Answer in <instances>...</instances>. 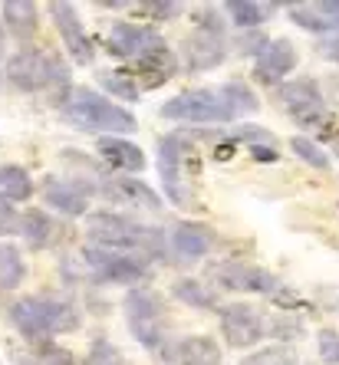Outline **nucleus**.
<instances>
[{"instance_id":"obj_21","label":"nucleus","mask_w":339,"mask_h":365,"mask_svg":"<svg viewBox=\"0 0 339 365\" xmlns=\"http://www.w3.org/2000/svg\"><path fill=\"white\" fill-rule=\"evenodd\" d=\"M175 73H178V60H175V53L168 46H158V50L145 53L142 60H136V76L142 79L145 89H155V86L168 83Z\"/></svg>"},{"instance_id":"obj_22","label":"nucleus","mask_w":339,"mask_h":365,"mask_svg":"<svg viewBox=\"0 0 339 365\" xmlns=\"http://www.w3.org/2000/svg\"><path fill=\"white\" fill-rule=\"evenodd\" d=\"M0 17L17 40H30V36H36V26H40V7L30 0H10V4H4Z\"/></svg>"},{"instance_id":"obj_42","label":"nucleus","mask_w":339,"mask_h":365,"mask_svg":"<svg viewBox=\"0 0 339 365\" xmlns=\"http://www.w3.org/2000/svg\"><path fill=\"white\" fill-rule=\"evenodd\" d=\"M0 56H4V20H0Z\"/></svg>"},{"instance_id":"obj_18","label":"nucleus","mask_w":339,"mask_h":365,"mask_svg":"<svg viewBox=\"0 0 339 365\" xmlns=\"http://www.w3.org/2000/svg\"><path fill=\"white\" fill-rule=\"evenodd\" d=\"M102 195L119 204H142L148 211H161V197L138 178H109L102 185Z\"/></svg>"},{"instance_id":"obj_2","label":"nucleus","mask_w":339,"mask_h":365,"mask_svg":"<svg viewBox=\"0 0 339 365\" xmlns=\"http://www.w3.org/2000/svg\"><path fill=\"white\" fill-rule=\"evenodd\" d=\"M66 122H73L83 132H106V135H126V132H136L138 122L136 115L122 106H116L112 99L99 96L96 89H69L66 99L60 102Z\"/></svg>"},{"instance_id":"obj_28","label":"nucleus","mask_w":339,"mask_h":365,"mask_svg":"<svg viewBox=\"0 0 339 365\" xmlns=\"http://www.w3.org/2000/svg\"><path fill=\"white\" fill-rule=\"evenodd\" d=\"M221 96L228 99V106H231L234 115H254V112L260 109V99L254 96V89L244 86L241 79H231V83L221 86Z\"/></svg>"},{"instance_id":"obj_1","label":"nucleus","mask_w":339,"mask_h":365,"mask_svg":"<svg viewBox=\"0 0 339 365\" xmlns=\"http://www.w3.org/2000/svg\"><path fill=\"white\" fill-rule=\"evenodd\" d=\"M7 319L20 329V336L40 346V342H53V336L60 332L79 329V309L66 299L56 297H24L17 303L7 306Z\"/></svg>"},{"instance_id":"obj_11","label":"nucleus","mask_w":339,"mask_h":365,"mask_svg":"<svg viewBox=\"0 0 339 365\" xmlns=\"http://www.w3.org/2000/svg\"><path fill=\"white\" fill-rule=\"evenodd\" d=\"M277 99L303 128H323V122H326V99L313 79L283 83L277 89Z\"/></svg>"},{"instance_id":"obj_17","label":"nucleus","mask_w":339,"mask_h":365,"mask_svg":"<svg viewBox=\"0 0 339 365\" xmlns=\"http://www.w3.org/2000/svg\"><path fill=\"white\" fill-rule=\"evenodd\" d=\"M96 191L93 181H76V178H46L43 185V201L56 207L66 217H79L89 207V195Z\"/></svg>"},{"instance_id":"obj_43","label":"nucleus","mask_w":339,"mask_h":365,"mask_svg":"<svg viewBox=\"0 0 339 365\" xmlns=\"http://www.w3.org/2000/svg\"><path fill=\"white\" fill-rule=\"evenodd\" d=\"M333 152H336V158H339V138H336V145H333Z\"/></svg>"},{"instance_id":"obj_15","label":"nucleus","mask_w":339,"mask_h":365,"mask_svg":"<svg viewBox=\"0 0 339 365\" xmlns=\"http://www.w3.org/2000/svg\"><path fill=\"white\" fill-rule=\"evenodd\" d=\"M297 63H300L297 46L287 36H277V40H267V46L254 56V76L263 86H277L287 73L297 69Z\"/></svg>"},{"instance_id":"obj_14","label":"nucleus","mask_w":339,"mask_h":365,"mask_svg":"<svg viewBox=\"0 0 339 365\" xmlns=\"http://www.w3.org/2000/svg\"><path fill=\"white\" fill-rule=\"evenodd\" d=\"M50 14H53L56 30H60L63 46L69 50V56H73L79 66L93 63L96 50H93V40L86 36V26H83V20H79L76 4H50Z\"/></svg>"},{"instance_id":"obj_4","label":"nucleus","mask_w":339,"mask_h":365,"mask_svg":"<svg viewBox=\"0 0 339 365\" xmlns=\"http://www.w3.org/2000/svg\"><path fill=\"white\" fill-rule=\"evenodd\" d=\"M7 79L24 93H43V89H63V99L69 93V69L66 63L50 50L24 46L7 60ZM60 96V93H56Z\"/></svg>"},{"instance_id":"obj_25","label":"nucleus","mask_w":339,"mask_h":365,"mask_svg":"<svg viewBox=\"0 0 339 365\" xmlns=\"http://www.w3.org/2000/svg\"><path fill=\"white\" fill-rule=\"evenodd\" d=\"M0 197L17 201V204L34 197V178L26 175V168H20V165H7V168H0Z\"/></svg>"},{"instance_id":"obj_9","label":"nucleus","mask_w":339,"mask_h":365,"mask_svg":"<svg viewBox=\"0 0 339 365\" xmlns=\"http://www.w3.org/2000/svg\"><path fill=\"white\" fill-rule=\"evenodd\" d=\"M86 264L93 267L99 283H142L148 280V257L145 254H119V250H102L86 247Z\"/></svg>"},{"instance_id":"obj_7","label":"nucleus","mask_w":339,"mask_h":365,"mask_svg":"<svg viewBox=\"0 0 339 365\" xmlns=\"http://www.w3.org/2000/svg\"><path fill=\"white\" fill-rule=\"evenodd\" d=\"M161 115L171 122H191V125H224L234 119L228 99L221 89H191L161 106Z\"/></svg>"},{"instance_id":"obj_12","label":"nucleus","mask_w":339,"mask_h":365,"mask_svg":"<svg viewBox=\"0 0 339 365\" xmlns=\"http://www.w3.org/2000/svg\"><path fill=\"white\" fill-rule=\"evenodd\" d=\"M158 46H165V40L158 36L155 26L128 24V20L116 24L109 30V36H106V50H109V56H116V60H142L145 53L158 50Z\"/></svg>"},{"instance_id":"obj_32","label":"nucleus","mask_w":339,"mask_h":365,"mask_svg":"<svg viewBox=\"0 0 339 365\" xmlns=\"http://www.w3.org/2000/svg\"><path fill=\"white\" fill-rule=\"evenodd\" d=\"M83 365H122V352L112 346L106 336H96L89 352H86V359H83Z\"/></svg>"},{"instance_id":"obj_33","label":"nucleus","mask_w":339,"mask_h":365,"mask_svg":"<svg viewBox=\"0 0 339 365\" xmlns=\"http://www.w3.org/2000/svg\"><path fill=\"white\" fill-rule=\"evenodd\" d=\"M241 365H297V352H290L287 346H267L260 352H251Z\"/></svg>"},{"instance_id":"obj_20","label":"nucleus","mask_w":339,"mask_h":365,"mask_svg":"<svg viewBox=\"0 0 339 365\" xmlns=\"http://www.w3.org/2000/svg\"><path fill=\"white\" fill-rule=\"evenodd\" d=\"M20 237L26 240L30 250H46L53 240L60 237V224L40 207H30V211L20 214Z\"/></svg>"},{"instance_id":"obj_39","label":"nucleus","mask_w":339,"mask_h":365,"mask_svg":"<svg viewBox=\"0 0 339 365\" xmlns=\"http://www.w3.org/2000/svg\"><path fill=\"white\" fill-rule=\"evenodd\" d=\"M10 365H43L34 352H20V349H10Z\"/></svg>"},{"instance_id":"obj_34","label":"nucleus","mask_w":339,"mask_h":365,"mask_svg":"<svg viewBox=\"0 0 339 365\" xmlns=\"http://www.w3.org/2000/svg\"><path fill=\"white\" fill-rule=\"evenodd\" d=\"M185 10V4L178 0H145L138 4V14H145L148 20H175Z\"/></svg>"},{"instance_id":"obj_27","label":"nucleus","mask_w":339,"mask_h":365,"mask_svg":"<svg viewBox=\"0 0 339 365\" xmlns=\"http://www.w3.org/2000/svg\"><path fill=\"white\" fill-rule=\"evenodd\" d=\"M171 293H175L181 303L195 306V309H214V306H218V293L201 280H178L171 287Z\"/></svg>"},{"instance_id":"obj_35","label":"nucleus","mask_w":339,"mask_h":365,"mask_svg":"<svg viewBox=\"0 0 339 365\" xmlns=\"http://www.w3.org/2000/svg\"><path fill=\"white\" fill-rule=\"evenodd\" d=\"M34 356L40 359L43 365H79L76 356H73L69 349L56 346V342H40V346H34Z\"/></svg>"},{"instance_id":"obj_29","label":"nucleus","mask_w":339,"mask_h":365,"mask_svg":"<svg viewBox=\"0 0 339 365\" xmlns=\"http://www.w3.org/2000/svg\"><path fill=\"white\" fill-rule=\"evenodd\" d=\"M26 277V264L20 250L14 244H0V289H14L20 287Z\"/></svg>"},{"instance_id":"obj_38","label":"nucleus","mask_w":339,"mask_h":365,"mask_svg":"<svg viewBox=\"0 0 339 365\" xmlns=\"http://www.w3.org/2000/svg\"><path fill=\"white\" fill-rule=\"evenodd\" d=\"M270 332L273 336H280V339H300L303 336V323L300 319H270Z\"/></svg>"},{"instance_id":"obj_6","label":"nucleus","mask_w":339,"mask_h":365,"mask_svg":"<svg viewBox=\"0 0 339 365\" xmlns=\"http://www.w3.org/2000/svg\"><path fill=\"white\" fill-rule=\"evenodd\" d=\"M228 24L218 7H201L195 14V34L185 40V60L191 69H214L228 56Z\"/></svg>"},{"instance_id":"obj_19","label":"nucleus","mask_w":339,"mask_h":365,"mask_svg":"<svg viewBox=\"0 0 339 365\" xmlns=\"http://www.w3.org/2000/svg\"><path fill=\"white\" fill-rule=\"evenodd\" d=\"M96 152L102 155V162L109 165V168H119V171H142L145 168L142 148L119 135H102L99 145H96Z\"/></svg>"},{"instance_id":"obj_30","label":"nucleus","mask_w":339,"mask_h":365,"mask_svg":"<svg viewBox=\"0 0 339 365\" xmlns=\"http://www.w3.org/2000/svg\"><path fill=\"white\" fill-rule=\"evenodd\" d=\"M290 17H293V24L310 30V34H330V30H336L333 20L323 14L320 4H293V7H290Z\"/></svg>"},{"instance_id":"obj_23","label":"nucleus","mask_w":339,"mask_h":365,"mask_svg":"<svg viewBox=\"0 0 339 365\" xmlns=\"http://www.w3.org/2000/svg\"><path fill=\"white\" fill-rule=\"evenodd\" d=\"M178 365H221V346L211 336H185L175 346Z\"/></svg>"},{"instance_id":"obj_13","label":"nucleus","mask_w":339,"mask_h":365,"mask_svg":"<svg viewBox=\"0 0 339 365\" xmlns=\"http://www.w3.org/2000/svg\"><path fill=\"white\" fill-rule=\"evenodd\" d=\"M221 332H224L231 349H247L263 339L267 323H263V316L257 313L254 306L231 303V306H221Z\"/></svg>"},{"instance_id":"obj_31","label":"nucleus","mask_w":339,"mask_h":365,"mask_svg":"<svg viewBox=\"0 0 339 365\" xmlns=\"http://www.w3.org/2000/svg\"><path fill=\"white\" fill-rule=\"evenodd\" d=\"M290 148H293V152H297V158H303L310 168H316V171H326V168H330V155L323 152L316 142H310V138L293 135V138H290Z\"/></svg>"},{"instance_id":"obj_24","label":"nucleus","mask_w":339,"mask_h":365,"mask_svg":"<svg viewBox=\"0 0 339 365\" xmlns=\"http://www.w3.org/2000/svg\"><path fill=\"white\" fill-rule=\"evenodd\" d=\"M277 10H280V4H257V0H228V4H224V14L238 26H244V30H257V26L267 24Z\"/></svg>"},{"instance_id":"obj_36","label":"nucleus","mask_w":339,"mask_h":365,"mask_svg":"<svg viewBox=\"0 0 339 365\" xmlns=\"http://www.w3.org/2000/svg\"><path fill=\"white\" fill-rule=\"evenodd\" d=\"M7 234H20V214L14 201L0 197V237H7Z\"/></svg>"},{"instance_id":"obj_8","label":"nucleus","mask_w":339,"mask_h":365,"mask_svg":"<svg viewBox=\"0 0 339 365\" xmlns=\"http://www.w3.org/2000/svg\"><path fill=\"white\" fill-rule=\"evenodd\" d=\"M191 152H195L191 135H185V132H171V135H165L158 142V171L161 181H165V195L178 207H191V195L185 187V165Z\"/></svg>"},{"instance_id":"obj_10","label":"nucleus","mask_w":339,"mask_h":365,"mask_svg":"<svg viewBox=\"0 0 339 365\" xmlns=\"http://www.w3.org/2000/svg\"><path fill=\"white\" fill-rule=\"evenodd\" d=\"M211 277L218 280V287L241 289V293H260V297H277V299L287 293L270 270L254 267V264H244V260H224V264H214Z\"/></svg>"},{"instance_id":"obj_41","label":"nucleus","mask_w":339,"mask_h":365,"mask_svg":"<svg viewBox=\"0 0 339 365\" xmlns=\"http://www.w3.org/2000/svg\"><path fill=\"white\" fill-rule=\"evenodd\" d=\"M320 53H326L330 60H339V40H326V43H320Z\"/></svg>"},{"instance_id":"obj_37","label":"nucleus","mask_w":339,"mask_h":365,"mask_svg":"<svg viewBox=\"0 0 339 365\" xmlns=\"http://www.w3.org/2000/svg\"><path fill=\"white\" fill-rule=\"evenodd\" d=\"M320 359L326 365H339V332L333 329L320 332Z\"/></svg>"},{"instance_id":"obj_5","label":"nucleus","mask_w":339,"mask_h":365,"mask_svg":"<svg viewBox=\"0 0 339 365\" xmlns=\"http://www.w3.org/2000/svg\"><path fill=\"white\" fill-rule=\"evenodd\" d=\"M126 319L128 329L152 352H168V332H165V303L152 289H132L126 297Z\"/></svg>"},{"instance_id":"obj_3","label":"nucleus","mask_w":339,"mask_h":365,"mask_svg":"<svg viewBox=\"0 0 339 365\" xmlns=\"http://www.w3.org/2000/svg\"><path fill=\"white\" fill-rule=\"evenodd\" d=\"M86 234L102 250H119V254H155L161 247V234L152 227H142L132 217L112 211H96L86 217Z\"/></svg>"},{"instance_id":"obj_16","label":"nucleus","mask_w":339,"mask_h":365,"mask_svg":"<svg viewBox=\"0 0 339 365\" xmlns=\"http://www.w3.org/2000/svg\"><path fill=\"white\" fill-rule=\"evenodd\" d=\"M214 244H218V234L208 224H195V221L178 224L168 237V250L175 254L178 264H195V260L208 257L214 250Z\"/></svg>"},{"instance_id":"obj_26","label":"nucleus","mask_w":339,"mask_h":365,"mask_svg":"<svg viewBox=\"0 0 339 365\" xmlns=\"http://www.w3.org/2000/svg\"><path fill=\"white\" fill-rule=\"evenodd\" d=\"M99 86L106 89V93H112V99H126V102L138 99V79H136V73H128V69H109V73H99Z\"/></svg>"},{"instance_id":"obj_40","label":"nucleus","mask_w":339,"mask_h":365,"mask_svg":"<svg viewBox=\"0 0 339 365\" xmlns=\"http://www.w3.org/2000/svg\"><path fill=\"white\" fill-rule=\"evenodd\" d=\"M251 155H254L257 162H277V158H280L273 145H257V148H251Z\"/></svg>"}]
</instances>
